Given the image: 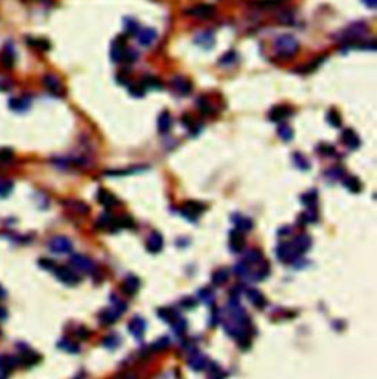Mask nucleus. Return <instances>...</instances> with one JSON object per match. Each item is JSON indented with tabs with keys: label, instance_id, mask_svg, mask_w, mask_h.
<instances>
[{
	"label": "nucleus",
	"instance_id": "obj_54",
	"mask_svg": "<svg viewBox=\"0 0 377 379\" xmlns=\"http://www.w3.org/2000/svg\"><path fill=\"white\" fill-rule=\"evenodd\" d=\"M362 3L365 6H368L370 9H376L377 8V0H362Z\"/></svg>",
	"mask_w": 377,
	"mask_h": 379
},
{
	"label": "nucleus",
	"instance_id": "obj_12",
	"mask_svg": "<svg viewBox=\"0 0 377 379\" xmlns=\"http://www.w3.org/2000/svg\"><path fill=\"white\" fill-rule=\"evenodd\" d=\"M164 247V238L162 235L158 232V231H153L149 237H147V241H146V249L150 252V253H159Z\"/></svg>",
	"mask_w": 377,
	"mask_h": 379
},
{
	"label": "nucleus",
	"instance_id": "obj_19",
	"mask_svg": "<svg viewBox=\"0 0 377 379\" xmlns=\"http://www.w3.org/2000/svg\"><path fill=\"white\" fill-rule=\"evenodd\" d=\"M245 247V237H243V232L239 231V230H235L232 231L230 234V249L235 252V253H239L242 252Z\"/></svg>",
	"mask_w": 377,
	"mask_h": 379
},
{
	"label": "nucleus",
	"instance_id": "obj_40",
	"mask_svg": "<svg viewBox=\"0 0 377 379\" xmlns=\"http://www.w3.org/2000/svg\"><path fill=\"white\" fill-rule=\"evenodd\" d=\"M196 106H198V109H199L204 115H208V113L211 112V103L208 102L207 97H199V99L196 100Z\"/></svg>",
	"mask_w": 377,
	"mask_h": 379
},
{
	"label": "nucleus",
	"instance_id": "obj_7",
	"mask_svg": "<svg viewBox=\"0 0 377 379\" xmlns=\"http://www.w3.org/2000/svg\"><path fill=\"white\" fill-rule=\"evenodd\" d=\"M71 265L74 268L83 271V272H90L94 268V262L84 254H72L71 256Z\"/></svg>",
	"mask_w": 377,
	"mask_h": 379
},
{
	"label": "nucleus",
	"instance_id": "obj_55",
	"mask_svg": "<svg viewBox=\"0 0 377 379\" xmlns=\"http://www.w3.org/2000/svg\"><path fill=\"white\" fill-rule=\"evenodd\" d=\"M6 317V312H5V309H0V320H3Z\"/></svg>",
	"mask_w": 377,
	"mask_h": 379
},
{
	"label": "nucleus",
	"instance_id": "obj_35",
	"mask_svg": "<svg viewBox=\"0 0 377 379\" xmlns=\"http://www.w3.org/2000/svg\"><path fill=\"white\" fill-rule=\"evenodd\" d=\"M302 203L309 209V208H315V203H317V193L314 191H309V193H306V194H304L302 196Z\"/></svg>",
	"mask_w": 377,
	"mask_h": 379
},
{
	"label": "nucleus",
	"instance_id": "obj_18",
	"mask_svg": "<svg viewBox=\"0 0 377 379\" xmlns=\"http://www.w3.org/2000/svg\"><path fill=\"white\" fill-rule=\"evenodd\" d=\"M195 43L204 49H212L214 44H215V39H214V34L211 31H204V33H199L196 37H195Z\"/></svg>",
	"mask_w": 377,
	"mask_h": 379
},
{
	"label": "nucleus",
	"instance_id": "obj_4",
	"mask_svg": "<svg viewBox=\"0 0 377 379\" xmlns=\"http://www.w3.org/2000/svg\"><path fill=\"white\" fill-rule=\"evenodd\" d=\"M52 271H55V275L56 278L67 284V285H77L80 282V276L77 275V272H74L72 269L67 268V266H59V268H53Z\"/></svg>",
	"mask_w": 377,
	"mask_h": 379
},
{
	"label": "nucleus",
	"instance_id": "obj_23",
	"mask_svg": "<svg viewBox=\"0 0 377 379\" xmlns=\"http://www.w3.org/2000/svg\"><path fill=\"white\" fill-rule=\"evenodd\" d=\"M292 243H293V244H295V247L299 250V253H301V254H304V253L311 247V237H309V235H306V234H301V235H298Z\"/></svg>",
	"mask_w": 377,
	"mask_h": 379
},
{
	"label": "nucleus",
	"instance_id": "obj_1",
	"mask_svg": "<svg viewBox=\"0 0 377 379\" xmlns=\"http://www.w3.org/2000/svg\"><path fill=\"white\" fill-rule=\"evenodd\" d=\"M274 46H276L277 55L282 56V58H292V56L296 55L298 50H299V42H298L293 36H290V34H283V36H280V37L276 40Z\"/></svg>",
	"mask_w": 377,
	"mask_h": 379
},
{
	"label": "nucleus",
	"instance_id": "obj_49",
	"mask_svg": "<svg viewBox=\"0 0 377 379\" xmlns=\"http://www.w3.org/2000/svg\"><path fill=\"white\" fill-rule=\"evenodd\" d=\"M111 379H139V376L134 372H121V373L112 376Z\"/></svg>",
	"mask_w": 377,
	"mask_h": 379
},
{
	"label": "nucleus",
	"instance_id": "obj_16",
	"mask_svg": "<svg viewBox=\"0 0 377 379\" xmlns=\"http://www.w3.org/2000/svg\"><path fill=\"white\" fill-rule=\"evenodd\" d=\"M156 40V31L153 28H143L137 33V42L143 47H149Z\"/></svg>",
	"mask_w": 377,
	"mask_h": 379
},
{
	"label": "nucleus",
	"instance_id": "obj_41",
	"mask_svg": "<svg viewBox=\"0 0 377 379\" xmlns=\"http://www.w3.org/2000/svg\"><path fill=\"white\" fill-rule=\"evenodd\" d=\"M124 27H125V31L128 34H137L139 33V24L134 21V20H125L124 21Z\"/></svg>",
	"mask_w": 377,
	"mask_h": 379
},
{
	"label": "nucleus",
	"instance_id": "obj_37",
	"mask_svg": "<svg viewBox=\"0 0 377 379\" xmlns=\"http://www.w3.org/2000/svg\"><path fill=\"white\" fill-rule=\"evenodd\" d=\"M235 272L239 275V276H249L251 275V266L246 263V262H239L236 266H235Z\"/></svg>",
	"mask_w": 377,
	"mask_h": 379
},
{
	"label": "nucleus",
	"instance_id": "obj_21",
	"mask_svg": "<svg viewBox=\"0 0 377 379\" xmlns=\"http://www.w3.org/2000/svg\"><path fill=\"white\" fill-rule=\"evenodd\" d=\"M171 126H172V118H171L169 112L165 110L158 118V131L161 134H166L171 129Z\"/></svg>",
	"mask_w": 377,
	"mask_h": 379
},
{
	"label": "nucleus",
	"instance_id": "obj_14",
	"mask_svg": "<svg viewBox=\"0 0 377 379\" xmlns=\"http://www.w3.org/2000/svg\"><path fill=\"white\" fill-rule=\"evenodd\" d=\"M31 106V99L28 96H20L9 100V107L15 112H25Z\"/></svg>",
	"mask_w": 377,
	"mask_h": 379
},
{
	"label": "nucleus",
	"instance_id": "obj_45",
	"mask_svg": "<svg viewBox=\"0 0 377 379\" xmlns=\"http://www.w3.org/2000/svg\"><path fill=\"white\" fill-rule=\"evenodd\" d=\"M12 88V81L6 75L0 74V91H8Z\"/></svg>",
	"mask_w": 377,
	"mask_h": 379
},
{
	"label": "nucleus",
	"instance_id": "obj_42",
	"mask_svg": "<svg viewBox=\"0 0 377 379\" xmlns=\"http://www.w3.org/2000/svg\"><path fill=\"white\" fill-rule=\"evenodd\" d=\"M317 151L324 154V156H333L336 151H334V147L331 144H326V143H321L318 147H317Z\"/></svg>",
	"mask_w": 377,
	"mask_h": 379
},
{
	"label": "nucleus",
	"instance_id": "obj_46",
	"mask_svg": "<svg viewBox=\"0 0 377 379\" xmlns=\"http://www.w3.org/2000/svg\"><path fill=\"white\" fill-rule=\"evenodd\" d=\"M144 168H131V169H125V170H109V172H105L106 175H127V173H133V172H140L143 170Z\"/></svg>",
	"mask_w": 377,
	"mask_h": 379
},
{
	"label": "nucleus",
	"instance_id": "obj_15",
	"mask_svg": "<svg viewBox=\"0 0 377 379\" xmlns=\"http://www.w3.org/2000/svg\"><path fill=\"white\" fill-rule=\"evenodd\" d=\"M204 211V206L198 202H186L184 203V208L181 209V213L186 216V218H190V219H196V216Z\"/></svg>",
	"mask_w": 377,
	"mask_h": 379
},
{
	"label": "nucleus",
	"instance_id": "obj_47",
	"mask_svg": "<svg viewBox=\"0 0 377 379\" xmlns=\"http://www.w3.org/2000/svg\"><path fill=\"white\" fill-rule=\"evenodd\" d=\"M326 173H327V176H330L331 179H342V176H343V170H342L340 168H331V169H329Z\"/></svg>",
	"mask_w": 377,
	"mask_h": 379
},
{
	"label": "nucleus",
	"instance_id": "obj_50",
	"mask_svg": "<svg viewBox=\"0 0 377 379\" xmlns=\"http://www.w3.org/2000/svg\"><path fill=\"white\" fill-rule=\"evenodd\" d=\"M2 61H3V63H5L6 66H11L12 62H14V53L9 52V50H5L3 55H2Z\"/></svg>",
	"mask_w": 377,
	"mask_h": 379
},
{
	"label": "nucleus",
	"instance_id": "obj_52",
	"mask_svg": "<svg viewBox=\"0 0 377 379\" xmlns=\"http://www.w3.org/2000/svg\"><path fill=\"white\" fill-rule=\"evenodd\" d=\"M181 306L192 309V307H195V306H196V301H195L193 298H184V300L181 301Z\"/></svg>",
	"mask_w": 377,
	"mask_h": 379
},
{
	"label": "nucleus",
	"instance_id": "obj_24",
	"mask_svg": "<svg viewBox=\"0 0 377 379\" xmlns=\"http://www.w3.org/2000/svg\"><path fill=\"white\" fill-rule=\"evenodd\" d=\"M125 50L127 47L124 46L122 42H117L112 44V49H111V58L114 62H118V61H124V55H125Z\"/></svg>",
	"mask_w": 377,
	"mask_h": 379
},
{
	"label": "nucleus",
	"instance_id": "obj_51",
	"mask_svg": "<svg viewBox=\"0 0 377 379\" xmlns=\"http://www.w3.org/2000/svg\"><path fill=\"white\" fill-rule=\"evenodd\" d=\"M166 345H168V338H161L159 341H156V342L153 344V348L158 350V351H161V350L166 348Z\"/></svg>",
	"mask_w": 377,
	"mask_h": 379
},
{
	"label": "nucleus",
	"instance_id": "obj_48",
	"mask_svg": "<svg viewBox=\"0 0 377 379\" xmlns=\"http://www.w3.org/2000/svg\"><path fill=\"white\" fill-rule=\"evenodd\" d=\"M236 61V52H227L226 55H223V58L220 59V63L221 65H227V63H232Z\"/></svg>",
	"mask_w": 377,
	"mask_h": 379
},
{
	"label": "nucleus",
	"instance_id": "obj_31",
	"mask_svg": "<svg viewBox=\"0 0 377 379\" xmlns=\"http://www.w3.org/2000/svg\"><path fill=\"white\" fill-rule=\"evenodd\" d=\"M14 190V184L9 179H0V199L8 197Z\"/></svg>",
	"mask_w": 377,
	"mask_h": 379
},
{
	"label": "nucleus",
	"instance_id": "obj_13",
	"mask_svg": "<svg viewBox=\"0 0 377 379\" xmlns=\"http://www.w3.org/2000/svg\"><path fill=\"white\" fill-rule=\"evenodd\" d=\"M186 14L190 15V17H196V18H210V17L214 14V6L207 5V3L196 5V6H193V8L188 9Z\"/></svg>",
	"mask_w": 377,
	"mask_h": 379
},
{
	"label": "nucleus",
	"instance_id": "obj_22",
	"mask_svg": "<svg viewBox=\"0 0 377 379\" xmlns=\"http://www.w3.org/2000/svg\"><path fill=\"white\" fill-rule=\"evenodd\" d=\"M97 200L105 208H112V206H115L118 203L117 197L114 194H111L109 191H106V190H99V191H97Z\"/></svg>",
	"mask_w": 377,
	"mask_h": 379
},
{
	"label": "nucleus",
	"instance_id": "obj_27",
	"mask_svg": "<svg viewBox=\"0 0 377 379\" xmlns=\"http://www.w3.org/2000/svg\"><path fill=\"white\" fill-rule=\"evenodd\" d=\"M237 218H235V222H236V230L242 231V232H246V231H251L254 224L249 218H242L240 215H236Z\"/></svg>",
	"mask_w": 377,
	"mask_h": 379
},
{
	"label": "nucleus",
	"instance_id": "obj_9",
	"mask_svg": "<svg viewBox=\"0 0 377 379\" xmlns=\"http://www.w3.org/2000/svg\"><path fill=\"white\" fill-rule=\"evenodd\" d=\"M127 328H128L130 334H131L134 338L140 339V338L143 337L144 331H146V322H144V319H143L141 316H134V317L130 320V323H128Z\"/></svg>",
	"mask_w": 377,
	"mask_h": 379
},
{
	"label": "nucleus",
	"instance_id": "obj_32",
	"mask_svg": "<svg viewBox=\"0 0 377 379\" xmlns=\"http://www.w3.org/2000/svg\"><path fill=\"white\" fill-rule=\"evenodd\" d=\"M264 259H262V253L259 252V250H251L248 254H246V257H245V260L243 262H246L249 266L251 265H257V263H261Z\"/></svg>",
	"mask_w": 377,
	"mask_h": 379
},
{
	"label": "nucleus",
	"instance_id": "obj_6",
	"mask_svg": "<svg viewBox=\"0 0 377 379\" xmlns=\"http://www.w3.org/2000/svg\"><path fill=\"white\" fill-rule=\"evenodd\" d=\"M43 84H45V87L47 88L49 93H52L55 96H62L64 94V85L61 84L58 77H55L52 74L45 75L43 77Z\"/></svg>",
	"mask_w": 377,
	"mask_h": 379
},
{
	"label": "nucleus",
	"instance_id": "obj_10",
	"mask_svg": "<svg viewBox=\"0 0 377 379\" xmlns=\"http://www.w3.org/2000/svg\"><path fill=\"white\" fill-rule=\"evenodd\" d=\"M340 140H342V143H343L348 148H351V150L358 148V147H359V144H361L358 134H356L353 129H351V128H346V129H343V131H342Z\"/></svg>",
	"mask_w": 377,
	"mask_h": 379
},
{
	"label": "nucleus",
	"instance_id": "obj_53",
	"mask_svg": "<svg viewBox=\"0 0 377 379\" xmlns=\"http://www.w3.org/2000/svg\"><path fill=\"white\" fill-rule=\"evenodd\" d=\"M293 20L292 14L290 12H286V14H282L280 15V22H284V24H290V21Z\"/></svg>",
	"mask_w": 377,
	"mask_h": 379
},
{
	"label": "nucleus",
	"instance_id": "obj_3",
	"mask_svg": "<svg viewBox=\"0 0 377 379\" xmlns=\"http://www.w3.org/2000/svg\"><path fill=\"white\" fill-rule=\"evenodd\" d=\"M301 253L299 250L295 247L293 243H282L277 249V257L282 260V262H286V263H292V262H296L299 259Z\"/></svg>",
	"mask_w": 377,
	"mask_h": 379
},
{
	"label": "nucleus",
	"instance_id": "obj_25",
	"mask_svg": "<svg viewBox=\"0 0 377 379\" xmlns=\"http://www.w3.org/2000/svg\"><path fill=\"white\" fill-rule=\"evenodd\" d=\"M343 184H345V187L349 190L351 193H359L361 188H362L361 181L356 176H346V178H343Z\"/></svg>",
	"mask_w": 377,
	"mask_h": 379
},
{
	"label": "nucleus",
	"instance_id": "obj_44",
	"mask_svg": "<svg viewBox=\"0 0 377 379\" xmlns=\"http://www.w3.org/2000/svg\"><path fill=\"white\" fill-rule=\"evenodd\" d=\"M103 345L108 347V348H115L119 345V338L117 335H108L105 339H103Z\"/></svg>",
	"mask_w": 377,
	"mask_h": 379
},
{
	"label": "nucleus",
	"instance_id": "obj_56",
	"mask_svg": "<svg viewBox=\"0 0 377 379\" xmlns=\"http://www.w3.org/2000/svg\"><path fill=\"white\" fill-rule=\"evenodd\" d=\"M5 295H6V291H5V290L2 288V285H0V300H2V298H3Z\"/></svg>",
	"mask_w": 377,
	"mask_h": 379
},
{
	"label": "nucleus",
	"instance_id": "obj_29",
	"mask_svg": "<svg viewBox=\"0 0 377 379\" xmlns=\"http://www.w3.org/2000/svg\"><path fill=\"white\" fill-rule=\"evenodd\" d=\"M292 159H293L295 166L299 168L301 170H308V169H309V162H308V159H306L304 154H301V153H293V154H292Z\"/></svg>",
	"mask_w": 377,
	"mask_h": 379
},
{
	"label": "nucleus",
	"instance_id": "obj_28",
	"mask_svg": "<svg viewBox=\"0 0 377 379\" xmlns=\"http://www.w3.org/2000/svg\"><path fill=\"white\" fill-rule=\"evenodd\" d=\"M277 134H279V137H280L283 141H286V143H289V141L293 138V129H292L289 125H286V124L279 125V128H277Z\"/></svg>",
	"mask_w": 377,
	"mask_h": 379
},
{
	"label": "nucleus",
	"instance_id": "obj_34",
	"mask_svg": "<svg viewBox=\"0 0 377 379\" xmlns=\"http://www.w3.org/2000/svg\"><path fill=\"white\" fill-rule=\"evenodd\" d=\"M327 122H329L331 126H334V128H340V126H342V118H340V115H339L334 109H331V110L327 112Z\"/></svg>",
	"mask_w": 377,
	"mask_h": 379
},
{
	"label": "nucleus",
	"instance_id": "obj_38",
	"mask_svg": "<svg viewBox=\"0 0 377 379\" xmlns=\"http://www.w3.org/2000/svg\"><path fill=\"white\" fill-rule=\"evenodd\" d=\"M144 85L141 84V83H136V84H131L130 87H128V91H130V94L131 96H134V97H143L144 96Z\"/></svg>",
	"mask_w": 377,
	"mask_h": 379
},
{
	"label": "nucleus",
	"instance_id": "obj_5",
	"mask_svg": "<svg viewBox=\"0 0 377 379\" xmlns=\"http://www.w3.org/2000/svg\"><path fill=\"white\" fill-rule=\"evenodd\" d=\"M171 87L180 96H188L192 91V83L181 75H177L171 80Z\"/></svg>",
	"mask_w": 377,
	"mask_h": 379
},
{
	"label": "nucleus",
	"instance_id": "obj_2",
	"mask_svg": "<svg viewBox=\"0 0 377 379\" xmlns=\"http://www.w3.org/2000/svg\"><path fill=\"white\" fill-rule=\"evenodd\" d=\"M47 247L52 253H56V254H68L72 252L71 240L64 235H56V237L50 238L47 243Z\"/></svg>",
	"mask_w": 377,
	"mask_h": 379
},
{
	"label": "nucleus",
	"instance_id": "obj_43",
	"mask_svg": "<svg viewBox=\"0 0 377 379\" xmlns=\"http://www.w3.org/2000/svg\"><path fill=\"white\" fill-rule=\"evenodd\" d=\"M117 225L121 227V228H133V227H134V221H133L131 216L124 215V216H121V218L117 221Z\"/></svg>",
	"mask_w": 377,
	"mask_h": 379
},
{
	"label": "nucleus",
	"instance_id": "obj_30",
	"mask_svg": "<svg viewBox=\"0 0 377 379\" xmlns=\"http://www.w3.org/2000/svg\"><path fill=\"white\" fill-rule=\"evenodd\" d=\"M229 279V271L227 269H218L212 274V284L214 285H223Z\"/></svg>",
	"mask_w": 377,
	"mask_h": 379
},
{
	"label": "nucleus",
	"instance_id": "obj_36",
	"mask_svg": "<svg viewBox=\"0 0 377 379\" xmlns=\"http://www.w3.org/2000/svg\"><path fill=\"white\" fill-rule=\"evenodd\" d=\"M158 315H159V317H161L162 320H165V322H168V323H174V320L177 319V315H175L171 309H161V310L158 312Z\"/></svg>",
	"mask_w": 377,
	"mask_h": 379
},
{
	"label": "nucleus",
	"instance_id": "obj_39",
	"mask_svg": "<svg viewBox=\"0 0 377 379\" xmlns=\"http://www.w3.org/2000/svg\"><path fill=\"white\" fill-rule=\"evenodd\" d=\"M198 295H199L201 301H204V303H207V304H210V303L214 301V293H212V290H210V288H202V290H199Z\"/></svg>",
	"mask_w": 377,
	"mask_h": 379
},
{
	"label": "nucleus",
	"instance_id": "obj_8",
	"mask_svg": "<svg viewBox=\"0 0 377 379\" xmlns=\"http://www.w3.org/2000/svg\"><path fill=\"white\" fill-rule=\"evenodd\" d=\"M292 112H293V110H292L289 106H286V105H279V106H274V107L270 110L268 118H270V121H273V122H282V121L287 119V118L292 115Z\"/></svg>",
	"mask_w": 377,
	"mask_h": 379
},
{
	"label": "nucleus",
	"instance_id": "obj_17",
	"mask_svg": "<svg viewBox=\"0 0 377 379\" xmlns=\"http://www.w3.org/2000/svg\"><path fill=\"white\" fill-rule=\"evenodd\" d=\"M121 288H122V291H124L127 295H134V294L139 291V288H140V279H139L137 276H134V275H128V276L124 279Z\"/></svg>",
	"mask_w": 377,
	"mask_h": 379
},
{
	"label": "nucleus",
	"instance_id": "obj_11",
	"mask_svg": "<svg viewBox=\"0 0 377 379\" xmlns=\"http://www.w3.org/2000/svg\"><path fill=\"white\" fill-rule=\"evenodd\" d=\"M187 364L190 366L193 370L199 372V370H204L207 366H208V358L202 354V353H198L195 351L193 354L188 356V360H187Z\"/></svg>",
	"mask_w": 377,
	"mask_h": 379
},
{
	"label": "nucleus",
	"instance_id": "obj_26",
	"mask_svg": "<svg viewBox=\"0 0 377 379\" xmlns=\"http://www.w3.org/2000/svg\"><path fill=\"white\" fill-rule=\"evenodd\" d=\"M141 84L144 85V88H149V90H161V88H162L161 80H158V78L153 77V75H146V77L143 78Z\"/></svg>",
	"mask_w": 377,
	"mask_h": 379
},
{
	"label": "nucleus",
	"instance_id": "obj_20",
	"mask_svg": "<svg viewBox=\"0 0 377 379\" xmlns=\"http://www.w3.org/2000/svg\"><path fill=\"white\" fill-rule=\"evenodd\" d=\"M246 295H248V298L251 300V303H252L255 307H258V309H264V307H265L267 300H265L264 294L259 293L258 290H255V288L246 290Z\"/></svg>",
	"mask_w": 377,
	"mask_h": 379
},
{
	"label": "nucleus",
	"instance_id": "obj_33",
	"mask_svg": "<svg viewBox=\"0 0 377 379\" xmlns=\"http://www.w3.org/2000/svg\"><path fill=\"white\" fill-rule=\"evenodd\" d=\"M96 225H97L99 228H109V227H112V225H114V218H112V215L108 213V212L102 213V215L97 218Z\"/></svg>",
	"mask_w": 377,
	"mask_h": 379
}]
</instances>
